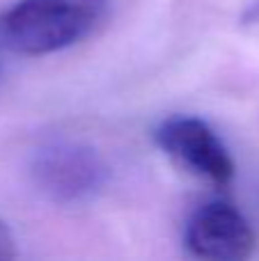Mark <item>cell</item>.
<instances>
[{
    "instance_id": "1",
    "label": "cell",
    "mask_w": 259,
    "mask_h": 261,
    "mask_svg": "<svg viewBox=\"0 0 259 261\" xmlns=\"http://www.w3.org/2000/svg\"><path fill=\"white\" fill-rule=\"evenodd\" d=\"M108 0H18L0 16V44L18 55H48L85 39Z\"/></svg>"
},
{
    "instance_id": "2",
    "label": "cell",
    "mask_w": 259,
    "mask_h": 261,
    "mask_svg": "<svg viewBox=\"0 0 259 261\" xmlns=\"http://www.w3.org/2000/svg\"><path fill=\"white\" fill-rule=\"evenodd\" d=\"M35 186L58 204H73L103 188L108 170L92 147L71 140H58L37 149L32 158Z\"/></svg>"
},
{
    "instance_id": "3",
    "label": "cell",
    "mask_w": 259,
    "mask_h": 261,
    "mask_svg": "<svg viewBox=\"0 0 259 261\" xmlns=\"http://www.w3.org/2000/svg\"><path fill=\"white\" fill-rule=\"evenodd\" d=\"M154 142L184 170L225 186L234 176V161L216 130L197 117H170L154 130Z\"/></svg>"
},
{
    "instance_id": "4",
    "label": "cell",
    "mask_w": 259,
    "mask_h": 261,
    "mask_svg": "<svg viewBox=\"0 0 259 261\" xmlns=\"http://www.w3.org/2000/svg\"><path fill=\"white\" fill-rule=\"evenodd\" d=\"M257 236L239 208L225 202L202 206L186 225V248L195 257L241 261L255 250Z\"/></svg>"
},
{
    "instance_id": "5",
    "label": "cell",
    "mask_w": 259,
    "mask_h": 261,
    "mask_svg": "<svg viewBox=\"0 0 259 261\" xmlns=\"http://www.w3.org/2000/svg\"><path fill=\"white\" fill-rule=\"evenodd\" d=\"M16 257V243H14L12 229L0 220V261H7Z\"/></svg>"
},
{
    "instance_id": "6",
    "label": "cell",
    "mask_w": 259,
    "mask_h": 261,
    "mask_svg": "<svg viewBox=\"0 0 259 261\" xmlns=\"http://www.w3.org/2000/svg\"><path fill=\"white\" fill-rule=\"evenodd\" d=\"M246 21H259V5H255V7H250V12L246 14Z\"/></svg>"
},
{
    "instance_id": "7",
    "label": "cell",
    "mask_w": 259,
    "mask_h": 261,
    "mask_svg": "<svg viewBox=\"0 0 259 261\" xmlns=\"http://www.w3.org/2000/svg\"><path fill=\"white\" fill-rule=\"evenodd\" d=\"M0 46H3V44H0Z\"/></svg>"
}]
</instances>
